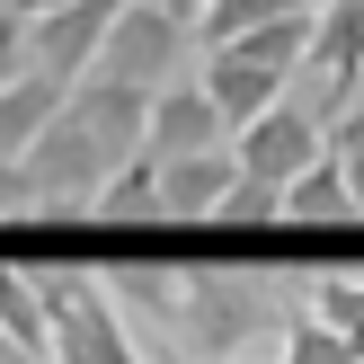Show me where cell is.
<instances>
[{"mask_svg":"<svg viewBox=\"0 0 364 364\" xmlns=\"http://www.w3.org/2000/svg\"><path fill=\"white\" fill-rule=\"evenodd\" d=\"M284 364H364V347H355V338H338L329 320L294 311V320H284Z\"/></svg>","mask_w":364,"mask_h":364,"instance_id":"ac0fdd59","label":"cell"},{"mask_svg":"<svg viewBox=\"0 0 364 364\" xmlns=\"http://www.w3.org/2000/svg\"><path fill=\"white\" fill-rule=\"evenodd\" d=\"M63 116H71V124H80V134L107 151V169H124V160H142V142H151V89L89 71V80H71Z\"/></svg>","mask_w":364,"mask_h":364,"instance_id":"8992f818","label":"cell"},{"mask_svg":"<svg viewBox=\"0 0 364 364\" xmlns=\"http://www.w3.org/2000/svg\"><path fill=\"white\" fill-rule=\"evenodd\" d=\"M116 9L124 0H80V9H53V18H36V71H45V80H89V71H98V53H107V27H116Z\"/></svg>","mask_w":364,"mask_h":364,"instance_id":"ba28073f","label":"cell"},{"mask_svg":"<svg viewBox=\"0 0 364 364\" xmlns=\"http://www.w3.org/2000/svg\"><path fill=\"white\" fill-rule=\"evenodd\" d=\"M27 276L45 294V329L63 364H151V347L134 338V320L116 311V294L98 284L89 258H53V267H27Z\"/></svg>","mask_w":364,"mask_h":364,"instance_id":"7a4b0ae2","label":"cell"},{"mask_svg":"<svg viewBox=\"0 0 364 364\" xmlns=\"http://www.w3.org/2000/svg\"><path fill=\"white\" fill-rule=\"evenodd\" d=\"M294 9H311V18H320V9H329V0H294Z\"/></svg>","mask_w":364,"mask_h":364,"instance_id":"4316f807","label":"cell"},{"mask_svg":"<svg viewBox=\"0 0 364 364\" xmlns=\"http://www.w3.org/2000/svg\"><path fill=\"white\" fill-rule=\"evenodd\" d=\"M18 213H36V187L18 160H0V223H18Z\"/></svg>","mask_w":364,"mask_h":364,"instance_id":"7402d4cb","label":"cell"},{"mask_svg":"<svg viewBox=\"0 0 364 364\" xmlns=\"http://www.w3.org/2000/svg\"><path fill=\"white\" fill-rule=\"evenodd\" d=\"M329 151L338 160H364V107H347V116L329 124Z\"/></svg>","mask_w":364,"mask_h":364,"instance_id":"603a6c76","label":"cell"},{"mask_svg":"<svg viewBox=\"0 0 364 364\" xmlns=\"http://www.w3.org/2000/svg\"><path fill=\"white\" fill-rule=\"evenodd\" d=\"M258 338H284V302L267 276L249 267H187V302H178V329L160 338L151 355H178V364H249Z\"/></svg>","mask_w":364,"mask_h":364,"instance_id":"6da1fadb","label":"cell"},{"mask_svg":"<svg viewBox=\"0 0 364 364\" xmlns=\"http://www.w3.org/2000/svg\"><path fill=\"white\" fill-rule=\"evenodd\" d=\"M284 223H311V231H320V223H329V231H338V223H364V213H355V187H347V160H338V151L311 160V169L284 187Z\"/></svg>","mask_w":364,"mask_h":364,"instance_id":"5bb4252c","label":"cell"},{"mask_svg":"<svg viewBox=\"0 0 364 364\" xmlns=\"http://www.w3.org/2000/svg\"><path fill=\"white\" fill-rule=\"evenodd\" d=\"M311 320H329L338 338L364 347V276H320L311 284Z\"/></svg>","mask_w":364,"mask_h":364,"instance_id":"d6986e66","label":"cell"},{"mask_svg":"<svg viewBox=\"0 0 364 364\" xmlns=\"http://www.w3.org/2000/svg\"><path fill=\"white\" fill-rule=\"evenodd\" d=\"M18 169H27V187H36V213H89V205L107 196V178H116V169H107V151H98L71 116H53Z\"/></svg>","mask_w":364,"mask_h":364,"instance_id":"277c9868","label":"cell"},{"mask_svg":"<svg viewBox=\"0 0 364 364\" xmlns=\"http://www.w3.org/2000/svg\"><path fill=\"white\" fill-rule=\"evenodd\" d=\"M205 98L223 107V124L240 134V124H258L267 107L284 98V71L267 63L258 45H213V53H205Z\"/></svg>","mask_w":364,"mask_h":364,"instance_id":"30bf717a","label":"cell"},{"mask_svg":"<svg viewBox=\"0 0 364 364\" xmlns=\"http://www.w3.org/2000/svg\"><path fill=\"white\" fill-rule=\"evenodd\" d=\"M187 45H196V27H178L169 9H142V0H124L116 9V27H107V53H98V71L107 80H134V89H169V80H187Z\"/></svg>","mask_w":364,"mask_h":364,"instance_id":"3957f363","label":"cell"},{"mask_svg":"<svg viewBox=\"0 0 364 364\" xmlns=\"http://www.w3.org/2000/svg\"><path fill=\"white\" fill-rule=\"evenodd\" d=\"M27 45H36V27L9 9V0H0V89H9L18 71H36V53H27Z\"/></svg>","mask_w":364,"mask_h":364,"instance_id":"44dd1931","label":"cell"},{"mask_svg":"<svg viewBox=\"0 0 364 364\" xmlns=\"http://www.w3.org/2000/svg\"><path fill=\"white\" fill-rule=\"evenodd\" d=\"M151 160H196V151H231V124L223 107L205 98V80H169L151 98V142H142Z\"/></svg>","mask_w":364,"mask_h":364,"instance_id":"9c48e42d","label":"cell"},{"mask_svg":"<svg viewBox=\"0 0 364 364\" xmlns=\"http://www.w3.org/2000/svg\"><path fill=\"white\" fill-rule=\"evenodd\" d=\"M347 187H355V213H364V160H347Z\"/></svg>","mask_w":364,"mask_h":364,"instance_id":"484cf974","label":"cell"},{"mask_svg":"<svg viewBox=\"0 0 364 364\" xmlns=\"http://www.w3.org/2000/svg\"><path fill=\"white\" fill-rule=\"evenodd\" d=\"M294 9V0H205V18H196V45H240V36H258V27H276V18Z\"/></svg>","mask_w":364,"mask_h":364,"instance_id":"e0dca14e","label":"cell"},{"mask_svg":"<svg viewBox=\"0 0 364 364\" xmlns=\"http://www.w3.org/2000/svg\"><path fill=\"white\" fill-rule=\"evenodd\" d=\"M311 71L329 89H355L364 80V0H329L311 18Z\"/></svg>","mask_w":364,"mask_h":364,"instance_id":"4fadbf2b","label":"cell"},{"mask_svg":"<svg viewBox=\"0 0 364 364\" xmlns=\"http://www.w3.org/2000/svg\"><path fill=\"white\" fill-rule=\"evenodd\" d=\"M9 9L27 18V27H36V18H53V9H80V0H9Z\"/></svg>","mask_w":364,"mask_h":364,"instance_id":"d4e9b609","label":"cell"},{"mask_svg":"<svg viewBox=\"0 0 364 364\" xmlns=\"http://www.w3.org/2000/svg\"><path fill=\"white\" fill-rule=\"evenodd\" d=\"M213 223H231V231H258V223H284V187H267V178H240V187L223 196V213Z\"/></svg>","mask_w":364,"mask_h":364,"instance_id":"ffe728a7","label":"cell"},{"mask_svg":"<svg viewBox=\"0 0 364 364\" xmlns=\"http://www.w3.org/2000/svg\"><path fill=\"white\" fill-rule=\"evenodd\" d=\"M89 213H107V223H151V213H160V160H151V151H142V160H124Z\"/></svg>","mask_w":364,"mask_h":364,"instance_id":"2e32d148","label":"cell"},{"mask_svg":"<svg viewBox=\"0 0 364 364\" xmlns=\"http://www.w3.org/2000/svg\"><path fill=\"white\" fill-rule=\"evenodd\" d=\"M63 98H71L63 80H45V71H18V80L0 89V160H27V151H36V134L63 116Z\"/></svg>","mask_w":364,"mask_h":364,"instance_id":"7c38bea8","label":"cell"},{"mask_svg":"<svg viewBox=\"0 0 364 364\" xmlns=\"http://www.w3.org/2000/svg\"><path fill=\"white\" fill-rule=\"evenodd\" d=\"M231 187H240V160H231V151L160 160V223H213Z\"/></svg>","mask_w":364,"mask_h":364,"instance_id":"8fae6325","label":"cell"},{"mask_svg":"<svg viewBox=\"0 0 364 364\" xmlns=\"http://www.w3.org/2000/svg\"><path fill=\"white\" fill-rule=\"evenodd\" d=\"M151 364H178V355H151ZM249 364H258V355H249Z\"/></svg>","mask_w":364,"mask_h":364,"instance_id":"83f0119b","label":"cell"},{"mask_svg":"<svg viewBox=\"0 0 364 364\" xmlns=\"http://www.w3.org/2000/svg\"><path fill=\"white\" fill-rule=\"evenodd\" d=\"M98 284L116 294V311L134 320V338H142V347H160V338L178 329L187 267H169V258H107V267H98Z\"/></svg>","mask_w":364,"mask_h":364,"instance_id":"52a82bcc","label":"cell"},{"mask_svg":"<svg viewBox=\"0 0 364 364\" xmlns=\"http://www.w3.org/2000/svg\"><path fill=\"white\" fill-rule=\"evenodd\" d=\"M0 338H9L18 355H36V364L53 355V329H45V294H36V276H27L18 258H0Z\"/></svg>","mask_w":364,"mask_h":364,"instance_id":"9a60e30c","label":"cell"},{"mask_svg":"<svg viewBox=\"0 0 364 364\" xmlns=\"http://www.w3.org/2000/svg\"><path fill=\"white\" fill-rule=\"evenodd\" d=\"M142 9H169L178 27H196V18H205V0H142Z\"/></svg>","mask_w":364,"mask_h":364,"instance_id":"cb8c5ba5","label":"cell"},{"mask_svg":"<svg viewBox=\"0 0 364 364\" xmlns=\"http://www.w3.org/2000/svg\"><path fill=\"white\" fill-rule=\"evenodd\" d=\"M329 116H311V107L276 98L258 124H240L231 134V160H240V178H267V187H294L311 160H329V134H320Z\"/></svg>","mask_w":364,"mask_h":364,"instance_id":"5b68a950","label":"cell"}]
</instances>
